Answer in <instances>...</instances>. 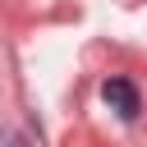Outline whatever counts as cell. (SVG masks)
Returning a JSON list of instances; mask_svg holds the SVG:
<instances>
[{"instance_id": "obj_1", "label": "cell", "mask_w": 147, "mask_h": 147, "mask_svg": "<svg viewBox=\"0 0 147 147\" xmlns=\"http://www.w3.org/2000/svg\"><path fill=\"white\" fill-rule=\"evenodd\" d=\"M101 101H106L119 119H133L138 106H142V101H138V87H133L129 78H106V83H101Z\"/></svg>"}, {"instance_id": "obj_2", "label": "cell", "mask_w": 147, "mask_h": 147, "mask_svg": "<svg viewBox=\"0 0 147 147\" xmlns=\"http://www.w3.org/2000/svg\"><path fill=\"white\" fill-rule=\"evenodd\" d=\"M9 147H28V142H23V138H14V142H9Z\"/></svg>"}]
</instances>
